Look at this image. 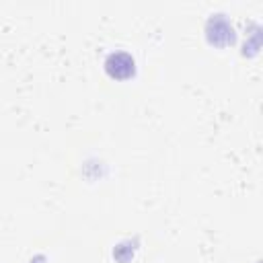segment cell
Returning <instances> with one entry per match:
<instances>
[{"label": "cell", "mask_w": 263, "mask_h": 263, "mask_svg": "<svg viewBox=\"0 0 263 263\" xmlns=\"http://www.w3.org/2000/svg\"><path fill=\"white\" fill-rule=\"evenodd\" d=\"M105 70L115 80H127L136 72V62L129 53L115 51V53H109V58L105 60Z\"/></svg>", "instance_id": "obj_1"}, {"label": "cell", "mask_w": 263, "mask_h": 263, "mask_svg": "<svg viewBox=\"0 0 263 263\" xmlns=\"http://www.w3.org/2000/svg\"><path fill=\"white\" fill-rule=\"evenodd\" d=\"M224 35V41L226 43H232L234 41V33H232V27L224 21V18H212L210 23H208V39H210V43H218V37H222Z\"/></svg>", "instance_id": "obj_2"}]
</instances>
